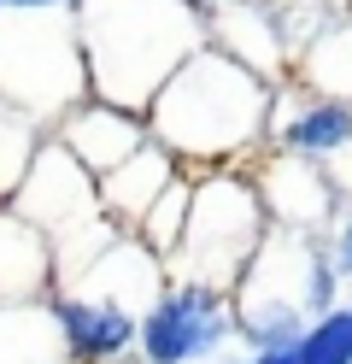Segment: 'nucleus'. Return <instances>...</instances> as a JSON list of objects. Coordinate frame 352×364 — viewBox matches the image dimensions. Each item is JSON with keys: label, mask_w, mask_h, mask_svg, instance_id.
<instances>
[{"label": "nucleus", "mask_w": 352, "mask_h": 364, "mask_svg": "<svg viewBox=\"0 0 352 364\" xmlns=\"http://www.w3.org/2000/svg\"><path fill=\"white\" fill-rule=\"evenodd\" d=\"M270 112H276V82L235 65L229 53L206 48L159 88L147 106V129L159 147L176 153L188 176L211 171H252V159L270 147Z\"/></svg>", "instance_id": "f257e3e1"}, {"label": "nucleus", "mask_w": 352, "mask_h": 364, "mask_svg": "<svg viewBox=\"0 0 352 364\" xmlns=\"http://www.w3.org/2000/svg\"><path fill=\"white\" fill-rule=\"evenodd\" d=\"M88 95L141 112L206 48V12L188 0H70Z\"/></svg>", "instance_id": "f03ea898"}, {"label": "nucleus", "mask_w": 352, "mask_h": 364, "mask_svg": "<svg viewBox=\"0 0 352 364\" xmlns=\"http://www.w3.org/2000/svg\"><path fill=\"white\" fill-rule=\"evenodd\" d=\"M235 329H241V353H288L305 341V329L323 311L346 306L341 277L329 270L323 247L311 235H276L258 247L247 277L235 282Z\"/></svg>", "instance_id": "7ed1b4c3"}, {"label": "nucleus", "mask_w": 352, "mask_h": 364, "mask_svg": "<svg viewBox=\"0 0 352 364\" xmlns=\"http://www.w3.org/2000/svg\"><path fill=\"white\" fill-rule=\"evenodd\" d=\"M0 100L53 129L88 100V65L70 12H6L0 18Z\"/></svg>", "instance_id": "20e7f679"}, {"label": "nucleus", "mask_w": 352, "mask_h": 364, "mask_svg": "<svg viewBox=\"0 0 352 364\" xmlns=\"http://www.w3.org/2000/svg\"><path fill=\"white\" fill-rule=\"evenodd\" d=\"M265 241H270V218L258 206V188L247 171L194 176V212H188L182 253L171 259V282L235 294V282L247 277V264L258 259Z\"/></svg>", "instance_id": "39448f33"}, {"label": "nucleus", "mask_w": 352, "mask_h": 364, "mask_svg": "<svg viewBox=\"0 0 352 364\" xmlns=\"http://www.w3.org/2000/svg\"><path fill=\"white\" fill-rule=\"evenodd\" d=\"M241 347L235 329V300L223 288L171 282L141 317V364H218Z\"/></svg>", "instance_id": "423d86ee"}, {"label": "nucleus", "mask_w": 352, "mask_h": 364, "mask_svg": "<svg viewBox=\"0 0 352 364\" xmlns=\"http://www.w3.org/2000/svg\"><path fill=\"white\" fill-rule=\"evenodd\" d=\"M252 188H258V206H265L270 230L276 235H323L341 212V194H335V176L329 165H311V159H294V153H258L252 159Z\"/></svg>", "instance_id": "0eeeda50"}, {"label": "nucleus", "mask_w": 352, "mask_h": 364, "mask_svg": "<svg viewBox=\"0 0 352 364\" xmlns=\"http://www.w3.org/2000/svg\"><path fill=\"white\" fill-rule=\"evenodd\" d=\"M206 41L218 53H229L235 65L258 71L265 82H288L294 77V24H288V6L276 0H229L206 18Z\"/></svg>", "instance_id": "6e6552de"}, {"label": "nucleus", "mask_w": 352, "mask_h": 364, "mask_svg": "<svg viewBox=\"0 0 352 364\" xmlns=\"http://www.w3.org/2000/svg\"><path fill=\"white\" fill-rule=\"evenodd\" d=\"M47 311L59 323V341H65L70 364H135L141 311L106 300V294H88V288H53Z\"/></svg>", "instance_id": "1a4fd4ad"}, {"label": "nucleus", "mask_w": 352, "mask_h": 364, "mask_svg": "<svg viewBox=\"0 0 352 364\" xmlns=\"http://www.w3.org/2000/svg\"><path fill=\"white\" fill-rule=\"evenodd\" d=\"M352 147V106L311 95L299 82H276V112H270V153H294L311 165H335Z\"/></svg>", "instance_id": "9d476101"}, {"label": "nucleus", "mask_w": 352, "mask_h": 364, "mask_svg": "<svg viewBox=\"0 0 352 364\" xmlns=\"http://www.w3.org/2000/svg\"><path fill=\"white\" fill-rule=\"evenodd\" d=\"M53 141L77 159L94 182H100V176H112L117 165H129V159L153 141V129H147L141 112H124V106L88 95L77 112H65V118L53 124Z\"/></svg>", "instance_id": "9b49d317"}, {"label": "nucleus", "mask_w": 352, "mask_h": 364, "mask_svg": "<svg viewBox=\"0 0 352 364\" xmlns=\"http://www.w3.org/2000/svg\"><path fill=\"white\" fill-rule=\"evenodd\" d=\"M59 288V259L36 223L0 206V306H47Z\"/></svg>", "instance_id": "f8f14e48"}, {"label": "nucleus", "mask_w": 352, "mask_h": 364, "mask_svg": "<svg viewBox=\"0 0 352 364\" xmlns=\"http://www.w3.org/2000/svg\"><path fill=\"white\" fill-rule=\"evenodd\" d=\"M182 176V165H176V153L171 147H159V141H147L129 165H117L112 176H100V212L117 223V230H141V218H147L153 206H159V194L171 188V182Z\"/></svg>", "instance_id": "ddd939ff"}, {"label": "nucleus", "mask_w": 352, "mask_h": 364, "mask_svg": "<svg viewBox=\"0 0 352 364\" xmlns=\"http://www.w3.org/2000/svg\"><path fill=\"white\" fill-rule=\"evenodd\" d=\"M288 82H299V88H311V95H329V100H346V106H352V6L323 18V30L299 48Z\"/></svg>", "instance_id": "4468645a"}, {"label": "nucleus", "mask_w": 352, "mask_h": 364, "mask_svg": "<svg viewBox=\"0 0 352 364\" xmlns=\"http://www.w3.org/2000/svg\"><path fill=\"white\" fill-rule=\"evenodd\" d=\"M47 124H36L30 112H18L0 100V206H12V194L23 188V176H30V165L41 159L47 147Z\"/></svg>", "instance_id": "2eb2a0df"}, {"label": "nucleus", "mask_w": 352, "mask_h": 364, "mask_svg": "<svg viewBox=\"0 0 352 364\" xmlns=\"http://www.w3.org/2000/svg\"><path fill=\"white\" fill-rule=\"evenodd\" d=\"M188 212H194V176L182 171V176L171 182V188L159 194V206H153L147 218H141V230H135V241L147 247V253H153L164 270H171V259L182 253V235H188Z\"/></svg>", "instance_id": "dca6fc26"}, {"label": "nucleus", "mask_w": 352, "mask_h": 364, "mask_svg": "<svg viewBox=\"0 0 352 364\" xmlns=\"http://www.w3.org/2000/svg\"><path fill=\"white\" fill-rule=\"evenodd\" d=\"M299 364H352V306L323 311L299 341Z\"/></svg>", "instance_id": "f3484780"}, {"label": "nucleus", "mask_w": 352, "mask_h": 364, "mask_svg": "<svg viewBox=\"0 0 352 364\" xmlns=\"http://www.w3.org/2000/svg\"><path fill=\"white\" fill-rule=\"evenodd\" d=\"M317 247H323V259H329V270L341 277V288L352 282V206H341L335 212V223L317 235Z\"/></svg>", "instance_id": "a211bd4d"}, {"label": "nucleus", "mask_w": 352, "mask_h": 364, "mask_svg": "<svg viewBox=\"0 0 352 364\" xmlns=\"http://www.w3.org/2000/svg\"><path fill=\"white\" fill-rule=\"evenodd\" d=\"M329 176H335V194H341V206H352V147L329 165Z\"/></svg>", "instance_id": "6ab92c4d"}, {"label": "nucleus", "mask_w": 352, "mask_h": 364, "mask_svg": "<svg viewBox=\"0 0 352 364\" xmlns=\"http://www.w3.org/2000/svg\"><path fill=\"white\" fill-rule=\"evenodd\" d=\"M0 12H70V0H0Z\"/></svg>", "instance_id": "aec40b11"}, {"label": "nucleus", "mask_w": 352, "mask_h": 364, "mask_svg": "<svg viewBox=\"0 0 352 364\" xmlns=\"http://www.w3.org/2000/svg\"><path fill=\"white\" fill-rule=\"evenodd\" d=\"M247 364H299V347H288V353H247Z\"/></svg>", "instance_id": "412c9836"}, {"label": "nucleus", "mask_w": 352, "mask_h": 364, "mask_svg": "<svg viewBox=\"0 0 352 364\" xmlns=\"http://www.w3.org/2000/svg\"><path fill=\"white\" fill-rule=\"evenodd\" d=\"M188 6H200V12L211 18V12H218V6H229V0H188Z\"/></svg>", "instance_id": "4be33fe9"}, {"label": "nucleus", "mask_w": 352, "mask_h": 364, "mask_svg": "<svg viewBox=\"0 0 352 364\" xmlns=\"http://www.w3.org/2000/svg\"><path fill=\"white\" fill-rule=\"evenodd\" d=\"M218 364H247V353H229V358H218Z\"/></svg>", "instance_id": "5701e85b"}]
</instances>
